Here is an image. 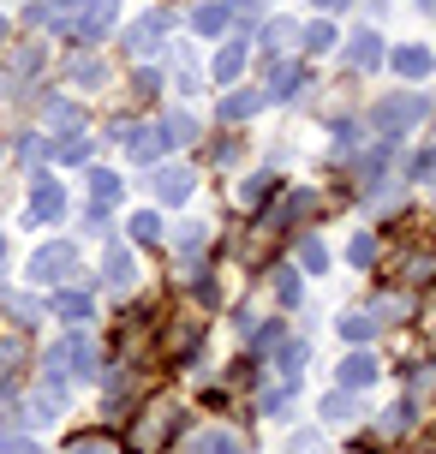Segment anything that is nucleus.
Listing matches in <instances>:
<instances>
[{
    "mask_svg": "<svg viewBox=\"0 0 436 454\" xmlns=\"http://www.w3.org/2000/svg\"><path fill=\"white\" fill-rule=\"evenodd\" d=\"M424 114H431V108H424V96H418V90H407V96H383L370 120H377V132H383V137H401L407 126H418Z\"/></svg>",
    "mask_w": 436,
    "mask_h": 454,
    "instance_id": "obj_1",
    "label": "nucleus"
},
{
    "mask_svg": "<svg viewBox=\"0 0 436 454\" xmlns=\"http://www.w3.org/2000/svg\"><path fill=\"white\" fill-rule=\"evenodd\" d=\"M120 144L132 150V161H161L167 150H174V132H167V126H126Z\"/></svg>",
    "mask_w": 436,
    "mask_h": 454,
    "instance_id": "obj_2",
    "label": "nucleus"
},
{
    "mask_svg": "<svg viewBox=\"0 0 436 454\" xmlns=\"http://www.w3.org/2000/svg\"><path fill=\"white\" fill-rule=\"evenodd\" d=\"M54 215H66V185L36 180V185H30V209H24V227H43V222H54Z\"/></svg>",
    "mask_w": 436,
    "mask_h": 454,
    "instance_id": "obj_3",
    "label": "nucleus"
},
{
    "mask_svg": "<svg viewBox=\"0 0 436 454\" xmlns=\"http://www.w3.org/2000/svg\"><path fill=\"white\" fill-rule=\"evenodd\" d=\"M78 270V257H72V246H43L36 257H30V281H66V275Z\"/></svg>",
    "mask_w": 436,
    "mask_h": 454,
    "instance_id": "obj_4",
    "label": "nucleus"
},
{
    "mask_svg": "<svg viewBox=\"0 0 436 454\" xmlns=\"http://www.w3.org/2000/svg\"><path fill=\"white\" fill-rule=\"evenodd\" d=\"M161 36H167V12H144V19L126 30V48H132V54H156Z\"/></svg>",
    "mask_w": 436,
    "mask_h": 454,
    "instance_id": "obj_5",
    "label": "nucleus"
},
{
    "mask_svg": "<svg viewBox=\"0 0 436 454\" xmlns=\"http://www.w3.org/2000/svg\"><path fill=\"white\" fill-rule=\"evenodd\" d=\"M150 192H156V204H185L191 198V168H156Z\"/></svg>",
    "mask_w": 436,
    "mask_h": 454,
    "instance_id": "obj_6",
    "label": "nucleus"
},
{
    "mask_svg": "<svg viewBox=\"0 0 436 454\" xmlns=\"http://www.w3.org/2000/svg\"><path fill=\"white\" fill-rule=\"evenodd\" d=\"M346 67H353V72L383 67V36H377V30H353V43H346Z\"/></svg>",
    "mask_w": 436,
    "mask_h": 454,
    "instance_id": "obj_7",
    "label": "nucleus"
},
{
    "mask_svg": "<svg viewBox=\"0 0 436 454\" xmlns=\"http://www.w3.org/2000/svg\"><path fill=\"white\" fill-rule=\"evenodd\" d=\"M377 377H383V364L370 359V353H346V359H341V388H353V395L370 388Z\"/></svg>",
    "mask_w": 436,
    "mask_h": 454,
    "instance_id": "obj_8",
    "label": "nucleus"
},
{
    "mask_svg": "<svg viewBox=\"0 0 436 454\" xmlns=\"http://www.w3.org/2000/svg\"><path fill=\"white\" fill-rule=\"evenodd\" d=\"M239 72H245V43H222L215 60H209V78H215V84H233Z\"/></svg>",
    "mask_w": 436,
    "mask_h": 454,
    "instance_id": "obj_9",
    "label": "nucleus"
},
{
    "mask_svg": "<svg viewBox=\"0 0 436 454\" xmlns=\"http://www.w3.org/2000/svg\"><path fill=\"white\" fill-rule=\"evenodd\" d=\"M108 24H114V0H90V12L72 24V30H78V43H102Z\"/></svg>",
    "mask_w": 436,
    "mask_h": 454,
    "instance_id": "obj_10",
    "label": "nucleus"
},
{
    "mask_svg": "<svg viewBox=\"0 0 436 454\" xmlns=\"http://www.w3.org/2000/svg\"><path fill=\"white\" fill-rule=\"evenodd\" d=\"M394 72L418 84V78H431V72H436V54H431V48H394Z\"/></svg>",
    "mask_w": 436,
    "mask_h": 454,
    "instance_id": "obj_11",
    "label": "nucleus"
},
{
    "mask_svg": "<svg viewBox=\"0 0 436 454\" xmlns=\"http://www.w3.org/2000/svg\"><path fill=\"white\" fill-rule=\"evenodd\" d=\"M132 251L126 246H108V257H102V281H108V287H132Z\"/></svg>",
    "mask_w": 436,
    "mask_h": 454,
    "instance_id": "obj_12",
    "label": "nucleus"
},
{
    "mask_svg": "<svg viewBox=\"0 0 436 454\" xmlns=\"http://www.w3.org/2000/svg\"><path fill=\"white\" fill-rule=\"evenodd\" d=\"M323 419H329V425H353V419H359V407H353V388H335V395H323Z\"/></svg>",
    "mask_w": 436,
    "mask_h": 454,
    "instance_id": "obj_13",
    "label": "nucleus"
},
{
    "mask_svg": "<svg viewBox=\"0 0 436 454\" xmlns=\"http://www.w3.org/2000/svg\"><path fill=\"white\" fill-rule=\"evenodd\" d=\"M191 30H198V36H222V30H228V6H222V0L198 6V12H191Z\"/></svg>",
    "mask_w": 436,
    "mask_h": 454,
    "instance_id": "obj_14",
    "label": "nucleus"
},
{
    "mask_svg": "<svg viewBox=\"0 0 436 454\" xmlns=\"http://www.w3.org/2000/svg\"><path fill=\"white\" fill-rule=\"evenodd\" d=\"M144 419H150V425H138V431H132V442H138V449H156V436L174 431V412L161 407V412H144Z\"/></svg>",
    "mask_w": 436,
    "mask_h": 454,
    "instance_id": "obj_15",
    "label": "nucleus"
},
{
    "mask_svg": "<svg viewBox=\"0 0 436 454\" xmlns=\"http://www.w3.org/2000/svg\"><path fill=\"white\" fill-rule=\"evenodd\" d=\"M191 454H245V442L228 436V431H204L198 442H191Z\"/></svg>",
    "mask_w": 436,
    "mask_h": 454,
    "instance_id": "obj_16",
    "label": "nucleus"
},
{
    "mask_svg": "<svg viewBox=\"0 0 436 454\" xmlns=\"http://www.w3.org/2000/svg\"><path fill=\"white\" fill-rule=\"evenodd\" d=\"M126 227H132V239H138V246H161V215H156V209H138Z\"/></svg>",
    "mask_w": 436,
    "mask_h": 454,
    "instance_id": "obj_17",
    "label": "nucleus"
},
{
    "mask_svg": "<svg viewBox=\"0 0 436 454\" xmlns=\"http://www.w3.org/2000/svg\"><path fill=\"white\" fill-rule=\"evenodd\" d=\"M60 347H66V364H72V377H90V364H96L90 340H84V335H72V340H60Z\"/></svg>",
    "mask_w": 436,
    "mask_h": 454,
    "instance_id": "obj_18",
    "label": "nucleus"
},
{
    "mask_svg": "<svg viewBox=\"0 0 436 454\" xmlns=\"http://www.w3.org/2000/svg\"><path fill=\"white\" fill-rule=\"evenodd\" d=\"M90 192H96V204H108V198L120 204V192H126V180H120V174H108V168H90Z\"/></svg>",
    "mask_w": 436,
    "mask_h": 454,
    "instance_id": "obj_19",
    "label": "nucleus"
},
{
    "mask_svg": "<svg viewBox=\"0 0 436 454\" xmlns=\"http://www.w3.org/2000/svg\"><path fill=\"white\" fill-rule=\"evenodd\" d=\"M257 108H263V96H257V90H233L228 102H222V120H245V114H257Z\"/></svg>",
    "mask_w": 436,
    "mask_h": 454,
    "instance_id": "obj_20",
    "label": "nucleus"
},
{
    "mask_svg": "<svg viewBox=\"0 0 436 454\" xmlns=\"http://www.w3.org/2000/svg\"><path fill=\"white\" fill-rule=\"evenodd\" d=\"M299 78H305V72H299V67H276V84L263 90V102H287V96L299 90Z\"/></svg>",
    "mask_w": 436,
    "mask_h": 454,
    "instance_id": "obj_21",
    "label": "nucleus"
},
{
    "mask_svg": "<svg viewBox=\"0 0 436 454\" xmlns=\"http://www.w3.org/2000/svg\"><path fill=\"white\" fill-rule=\"evenodd\" d=\"M335 43H341V30H335V24H329V19H317V24H311V30H305V48H311V54H329V48H335Z\"/></svg>",
    "mask_w": 436,
    "mask_h": 454,
    "instance_id": "obj_22",
    "label": "nucleus"
},
{
    "mask_svg": "<svg viewBox=\"0 0 436 454\" xmlns=\"http://www.w3.org/2000/svg\"><path fill=\"white\" fill-rule=\"evenodd\" d=\"M335 329H341V340H359V347H365V340L377 335V323H370V317H359V311H346V317L335 323Z\"/></svg>",
    "mask_w": 436,
    "mask_h": 454,
    "instance_id": "obj_23",
    "label": "nucleus"
},
{
    "mask_svg": "<svg viewBox=\"0 0 436 454\" xmlns=\"http://www.w3.org/2000/svg\"><path fill=\"white\" fill-rule=\"evenodd\" d=\"M54 311H60L66 323H90V299H84V294H60V299H54Z\"/></svg>",
    "mask_w": 436,
    "mask_h": 454,
    "instance_id": "obj_24",
    "label": "nucleus"
},
{
    "mask_svg": "<svg viewBox=\"0 0 436 454\" xmlns=\"http://www.w3.org/2000/svg\"><path fill=\"white\" fill-rule=\"evenodd\" d=\"M305 359H311V340H287V347H281V371H287V377H299Z\"/></svg>",
    "mask_w": 436,
    "mask_h": 454,
    "instance_id": "obj_25",
    "label": "nucleus"
},
{
    "mask_svg": "<svg viewBox=\"0 0 436 454\" xmlns=\"http://www.w3.org/2000/svg\"><path fill=\"white\" fill-rule=\"evenodd\" d=\"M293 36H299V24H293V19H276L269 30H263V48H287Z\"/></svg>",
    "mask_w": 436,
    "mask_h": 454,
    "instance_id": "obj_26",
    "label": "nucleus"
},
{
    "mask_svg": "<svg viewBox=\"0 0 436 454\" xmlns=\"http://www.w3.org/2000/svg\"><path fill=\"white\" fill-rule=\"evenodd\" d=\"M54 156L60 161H84L90 156V137H54Z\"/></svg>",
    "mask_w": 436,
    "mask_h": 454,
    "instance_id": "obj_27",
    "label": "nucleus"
},
{
    "mask_svg": "<svg viewBox=\"0 0 436 454\" xmlns=\"http://www.w3.org/2000/svg\"><path fill=\"white\" fill-rule=\"evenodd\" d=\"M299 263H305L311 275H323V263H329V251H323V239H305V246H299Z\"/></svg>",
    "mask_w": 436,
    "mask_h": 454,
    "instance_id": "obj_28",
    "label": "nucleus"
},
{
    "mask_svg": "<svg viewBox=\"0 0 436 454\" xmlns=\"http://www.w3.org/2000/svg\"><path fill=\"white\" fill-rule=\"evenodd\" d=\"M346 257H353V263L365 270L370 257H377V239H370V233H353V246H346Z\"/></svg>",
    "mask_w": 436,
    "mask_h": 454,
    "instance_id": "obj_29",
    "label": "nucleus"
},
{
    "mask_svg": "<svg viewBox=\"0 0 436 454\" xmlns=\"http://www.w3.org/2000/svg\"><path fill=\"white\" fill-rule=\"evenodd\" d=\"M269 192H276V180H269V174H257V180H245V192H239V198H245V204H263Z\"/></svg>",
    "mask_w": 436,
    "mask_h": 454,
    "instance_id": "obj_30",
    "label": "nucleus"
},
{
    "mask_svg": "<svg viewBox=\"0 0 436 454\" xmlns=\"http://www.w3.org/2000/svg\"><path fill=\"white\" fill-rule=\"evenodd\" d=\"M383 425H389V431L401 436V431H407V425H413V401H394V407H389V419H383Z\"/></svg>",
    "mask_w": 436,
    "mask_h": 454,
    "instance_id": "obj_31",
    "label": "nucleus"
},
{
    "mask_svg": "<svg viewBox=\"0 0 436 454\" xmlns=\"http://www.w3.org/2000/svg\"><path fill=\"white\" fill-rule=\"evenodd\" d=\"M72 78H78L84 90H96V84H102V67H96V60H72Z\"/></svg>",
    "mask_w": 436,
    "mask_h": 454,
    "instance_id": "obj_32",
    "label": "nucleus"
},
{
    "mask_svg": "<svg viewBox=\"0 0 436 454\" xmlns=\"http://www.w3.org/2000/svg\"><path fill=\"white\" fill-rule=\"evenodd\" d=\"M276 294H281V305H299V281H293V270H281Z\"/></svg>",
    "mask_w": 436,
    "mask_h": 454,
    "instance_id": "obj_33",
    "label": "nucleus"
},
{
    "mask_svg": "<svg viewBox=\"0 0 436 454\" xmlns=\"http://www.w3.org/2000/svg\"><path fill=\"white\" fill-rule=\"evenodd\" d=\"M335 150H359V126H346V120H341V126H335Z\"/></svg>",
    "mask_w": 436,
    "mask_h": 454,
    "instance_id": "obj_34",
    "label": "nucleus"
},
{
    "mask_svg": "<svg viewBox=\"0 0 436 454\" xmlns=\"http://www.w3.org/2000/svg\"><path fill=\"white\" fill-rule=\"evenodd\" d=\"M66 454H108V449H102V442H96V436H78V442H72Z\"/></svg>",
    "mask_w": 436,
    "mask_h": 454,
    "instance_id": "obj_35",
    "label": "nucleus"
},
{
    "mask_svg": "<svg viewBox=\"0 0 436 454\" xmlns=\"http://www.w3.org/2000/svg\"><path fill=\"white\" fill-rule=\"evenodd\" d=\"M72 12H84V0H54V19H72Z\"/></svg>",
    "mask_w": 436,
    "mask_h": 454,
    "instance_id": "obj_36",
    "label": "nucleus"
},
{
    "mask_svg": "<svg viewBox=\"0 0 436 454\" xmlns=\"http://www.w3.org/2000/svg\"><path fill=\"white\" fill-rule=\"evenodd\" d=\"M6 454H36V442H24V436H12V442H6Z\"/></svg>",
    "mask_w": 436,
    "mask_h": 454,
    "instance_id": "obj_37",
    "label": "nucleus"
},
{
    "mask_svg": "<svg viewBox=\"0 0 436 454\" xmlns=\"http://www.w3.org/2000/svg\"><path fill=\"white\" fill-rule=\"evenodd\" d=\"M323 12H341V6H353V0H317Z\"/></svg>",
    "mask_w": 436,
    "mask_h": 454,
    "instance_id": "obj_38",
    "label": "nucleus"
},
{
    "mask_svg": "<svg viewBox=\"0 0 436 454\" xmlns=\"http://www.w3.org/2000/svg\"><path fill=\"white\" fill-rule=\"evenodd\" d=\"M0 257H6V233H0Z\"/></svg>",
    "mask_w": 436,
    "mask_h": 454,
    "instance_id": "obj_39",
    "label": "nucleus"
},
{
    "mask_svg": "<svg viewBox=\"0 0 436 454\" xmlns=\"http://www.w3.org/2000/svg\"><path fill=\"white\" fill-rule=\"evenodd\" d=\"M0 36H6V19H0Z\"/></svg>",
    "mask_w": 436,
    "mask_h": 454,
    "instance_id": "obj_40",
    "label": "nucleus"
}]
</instances>
